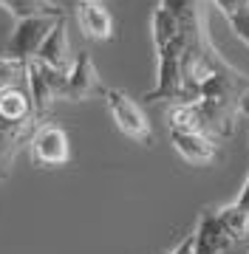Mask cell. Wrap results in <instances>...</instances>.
I'll list each match as a JSON object with an SVG mask.
<instances>
[{"label": "cell", "mask_w": 249, "mask_h": 254, "mask_svg": "<svg viewBox=\"0 0 249 254\" xmlns=\"http://www.w3.org/2000/svg\"><path fill=\"white\" fill-rule=\"evenodd\" d=\"M170 141H173L175 153L190 164H210L218 155V141L204 133H181V130H170Z\"/></svg>", "instance_id": "10"}, {"label": "cell", "mask_w": 249, "mask_h": 254, "mask_svg": "<svg viewBox=\"0 0 249 254\" xmlns=\"http://www.w3.org/2000/svg\"><path fill=\"white\" fill-rule=\"evenodd\" d=\"M153 28V46H156L159 68H156V88H150L142 99L145 102H175L181 99V54H184V37L175 14L159 3L150 14Z\"/></svg>", "instance_id": "1"}, {"label": "cell", "mask_w": 249, "mask_h": 254, "mask_svg": "<svg viewBox=\"0 0 249 254\" xmlns=\"http://www.w3.org/2000/svg\"><path fill=\"white\" fill-rule=\"evenodd\" d=\"M28 153L34 167H65L71 161V141L60 125H40L28 141Z\"/></svg>", "instance_id": "5"}, {"label": "cell", "mask_w": 249, "mask_h": 254, "mask_svg": "<svg viewBox=\"0 0 249 254\" xmlns=\"http://www.w3.org/2000/svg\"><path fill=\"white\" fill-rule=\"evenodd\" d=\"M105 102H108L111 119L116 122V127L125 136L139 141V144H145V147L153 144V130H150L148 116H145V110L139 108L128 93L116 91V88H105Z\"/></svg>", "instance_id": "3"}, {"label": "cell", "mask_w": 249, "mask_h": 254, "mask_svg": "<svg viewBox=\"0 0 249 254\" xmlns=\"http://www.w3.org/2000/svg\"><path fill=\"white\" fill-rule=\"evenodd\" d=\"M26 88H28V96H31L34 119L40 125H46L48 113H51V105L63 102L65 71H54V68L31 60V63H26Z\"/></svg>", "instance_id": "2"}, {"label": "cell", "mask_w": 249, "mask_h": 254, "mask_svg": "<svg viewBox=\"0 0 249 254\" xmlns=\"http://www.w3.org/2000/svg\"><path fill=\"white\" fill-rule=\"evenodd\" d=\"M232 206H235V209H241V212H247V215H249V178H247V184L241 187L238 198L232 200Z\"/></svg>", "instance_id": "14"}, {"label": "cell", "mask_w": 249, "mask_h": 254, "mask_svg": "<svg viewBox=\"0 0 249 254\" xmlns=\"http://www.w3.org/2000/svg\"><path fill=\"white\" fill-rule=\"evenodd\" d=\"M60 17H48V14H37V17H23L14 23L9 43H6V57L20 60V63H31L37 57L40 46L46 43V37L51 34V28L57 26Z\"/></svg>", "instance_id": "4"}, {"label": "cell", "mask_w": 249, "mask_h": 254, "mask_svg": "<svg viewBox=\"0 0 249 254\" xmlns=\"http://www.w3.org/2000/svg\"><path fill=\"white\" fill-rule=\"evenodd\" d=\"M238 116H247L249 119V88L241 93V99H238Z\"/></svg>", "instance_id": "15"}, {"label": "cell", "mask_w": 249, "mask_h": 254, "mask_svg": "<svg viewBox=\"0 0 249 254\" xmlns=\"http://www.w3.org/2000/svg\"><path fill=\"white\" fill-rule=\"evenodd\" d=\"M20 79H26V63L11 60V57H0V93L11 85H20Z\"/></svg>", "instance_id": "12"}, {"label": "cell", "mask_w": 249, "mask_h": 254, "mask_svg": "<svg viewBox=\"0 0 249 254\" xmlns=\"http://www.w3.org/2000/svg\"><path fill=\"white\" fill-rule=\"evenodd\" d=\"M40 122H9L0 116V178H9L23 147H28Z\"/></svg>", "instance_id": "7"}, {"label": "cell", "mask_w": 249, "mask_h": 254, "mask_svg": "<svg viewBox=\"0 0 249 254\" xmlns=\"http://www.w3.org/2000/svg\"><path fill=\"white\" fill-rule=\"evenodd\" d=\"M0 6L9 11L14 20L23 17H37V14H48V17H65V9L54 0H0Z\"/></svg>", "instance_id": "11"}, {"label": "cell", "mask_w": 249, "mask_h": 254, "mask_svg": "<svg viewBox=\"0 0 249 254\" xmlns=\"http://www.w3.org/2000/svg\"><path fill=\"white\" fill-rule=\"evenodd\" d=\"M34 60L48 65V68H54V71H68L74 65V60H71V46H68V20L65 17L57 20V26L51 28V34L40 46Z\"/></svg>", "instance_id": "8"}, {"label": "cell", "mask_w": 249, "mask_h": 254, "mask_svg": "<svg viewBox=\"0 0 249 254\" xmlns=\"http://www.w3.org/2000/svg\"><path fill=\"white\" fill-rule=\"evenodd\" d=\"M74 14L85 37H91V40H111L113 37V17L99 0H80Z\"/></svg>", "instance_id": "9"}, {"label": "cell", "mask_w": 249, "mask_h": 254, "mask_svg": "<svg viewBox=\"0 0 249 254\" xmlns=\"http://www.w3.org/2000/svg\"><path fill=\"white\" fill-rule=\"evenodd\" d=\"M224 17H227V23L232 26V31L238 34V40L249 48V0H241L238 6H235L230 14H224Z\"/></svg>", "instance_id": "13"}, {"label": "cell", "mask_w": 249, "mask_h": 254, "mask_svg": "<svg viewBox=\"0 0 249 254\" xmlns=\"http://www.w3.org/2000/svg\"><path fill=\"white\" fill-rule=\"evenodd\" d=\"M99 3H102V0H99Z\"/></svg>", "instance_id": "16"}, {"label": "cell", "mask_w": 249, "mask_h": 254, "mask_svg": "<svg viewBox=\"0 0 249 254\" xmlns=\"http://www.w3.org/2000/svg\"><path fill=\"white\" fill-rule=\"evenodd\" d=\"M93 96H105L96 65H93L88 51H80L74 57V65L65 71V88H63V102H85Z\"/></svg>", "instance_id": "6"}]
</instances>
